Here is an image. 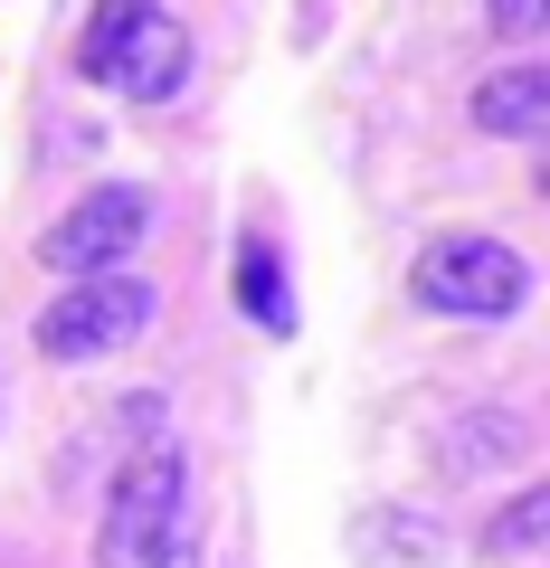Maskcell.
I'll return each instance as SVG.
<instances>
[{
  "instance_id": "1",
  "label": "cell",
  "mask_w": 550,
  "mask_h": 568,
  "mask_svg": "<svg viewBox=\"0 0 550 568\" xmlns=\"http://www.w3.org/2000/svg\"><path fill=\"white\" fill-rule=\"evenodd\" d=\"M408 284H418L428 313H456V323H512L531 304V265L503 237H437Z\"/></svg>"
},
{
  "instance_id": "2",
  "label": "cell",
  "mask_w": 550,
  "mask_h": 568,
  "mask_svg": "<svg viewBox=\"0 0 550 568\" xmlns=\"http://www.w3.org/2000/svg\"><path fill=\"white\" fill-rule=\"evenodd\" d=\"M143 227H152V190H133V181H96V190H86V200L39 237V265H48V275H67V284H86V275H123V256L143 246Z\"/></svg>"
},
{
  "instance_id": "3",
  "label": "cell",
  "mask_w": 550,
  "mask_h": 568,
  "mask_svg": "<svg viewBox=\"0 0 550 568\" xmlns=\"http://www.w3.org/2000/svg\"><path fill=\"white\" fill-rule=\"evenodd\" d=\"M152 332V284L143 275H86L39 313V361H104V351Z\"/></svg>"
},
{
  "instance_id": "4",
  "label": "cell",
  "mask_w": 550,
  "mask_h": 568,
  "mask_svg": "<svg viewBox=\"0 0 550 568\" xmlns=\"http://www.w3.org/2000/svg\"><path fill=\"white\" fill-rule=\"evenodd\" d=\"M181 493H190V465H181V446H143L133 465L114 474V493H104L96 568H133L152 530H162V521H181Z\"/></svg>"
},
{
  "instance_id": "5",
  "label": "cell",
  "mask_w": 550,
  "mask_h": 568,
  "mask_svg": "<svg viewBox=\"0 0 550 568\" xmlns=\"http://www.w3.org/2000/svg\"><path fill=\"white\" fill-rule=\"evenodd\" d=\"M104 85H123L133 104H171L190 85V29L171 20V10H152V20L123 39V58H114V77H104Z\"/></svg>"
},
{
  "instance_id": "6",
  "label": "cell",
  "mask_w": 550,
  "mask_h": 568,
  "mask_svg": "<svg viewBox=\"0 0 550 568\" xmlns=\"http://www.w3.org/2000/svg\"><path fill=\"white\" fill-rule=\"evenodd\" d=\"M541 123H550V77H541V67H503V77L474 85V133L531 142Z\"/></svg>"
},
{
  "instance_id": "7",
  "label": "cell",
  "mask_w": 550,
  "mask_h": 568,
  "mask_svg": "<svg viewBox=\"0 0 550 568\" xmlns=\"http://www.w3.org/2000/svg\"><path fill=\"white\" fill-rule=\"evenodd\" d=\"M531 455V417H512V407H474V417L447 426V465L456 474H503Z\"/></svg>"
},
{
  "instance_id": "8",
  "label": "cell",
  "mask_w": 550,
  "mask_h": 568,
  "mask_svg": "<svg viewBox=\"0 0 550 568\" xmlns=\"http://www.w3.org/2000/svg\"><path fill=\"white\" fill-rule=\"evenodd\" d=\"M351 549H361V568H437L447 559V540L428 530V511H361V521H351Z\"/></svg>"
},
{
  "instance_id": "9",
  "label": "cell",
  "mask_w": 550,
  "mask_h": 568,
  "mask_svg": "<svg viewBox=\"0 0 550 568\" xmlns=\"http://www.w3.org/2000/svg\"><path fill=\"white\" fill-rule=\"evenodd\" d=\"M238 304H247V323H257V332H276V342H286V332H294L286 256H276V246H266V237H247V246H238Z\"/></svg>"
},
{
  "instance_id": "10",
  "label": "cell",
  "mask_w": 550,
  "mask_h": 568,
  "mask_svg": "<svg viewBox=\"0 0 550 568\" xmlns=\"http://www.w3.org/2000/svg\"><path fill=\"white\" fill-rule=\"evenodd\" d=\"M541 530H550V484H531L474 530V559H522V549H541Z\"/></svg>"
},
{
  "instance_id": "11",
  "label": "cell",
  "mask_w": 550,
  "mask_h": 568,
  "mask_svg": "<svg viewBox=\"0 0 550 568\" xmlns=\"http://www.w3.org/2000/svg\"><path fill=\"white\" fill-rule=\"evenodd\" d=\"M152 10H162V0H96V29L77 39V67L104 85V77H114V58H123V39H133V29L152 20Z\"/></svg>"
},
{
  "instance_id": "12",
  "label": "cell",
  "mask_w": 550,
  "mask_h": 568,
  "mask_svg": "<svg viewBox=\"0 0 550 568\" xmlns=\"http://www.w3.org/2000/svg\"><path fill=\"white\" fill-rule=\"evenodd\" d=\"M143 568H200V530H190V521H162V530L143 540Z\"/></svg>"
},
{
  "instance_id": "13",
  "label": "cell",
  "mask_w": 550,
  "mask_h": 568,
  "mask_svg": "<svg viewBox=\"0 0 550 568\" xmlns=\"http://www.w3.org/2000/svg\"><path fill=\"white\" fill-rule=\"evenodd\" d=\"M484 10H493V29H503V39H531L550 0H484Z\"/></svg>"
}]
</instances>
